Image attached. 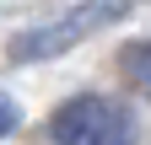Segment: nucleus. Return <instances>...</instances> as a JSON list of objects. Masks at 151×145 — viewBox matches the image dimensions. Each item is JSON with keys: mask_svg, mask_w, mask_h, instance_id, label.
Wrapping results in <instances>:
<instances>
[{"mask_svg": "<svg viewBox=\"0 0 151 145\" xmlns=\"http://www.w3.org/2000/svg\"><path fill=\"white\" fill-rule=\"evenodd\" d=\"M16 124H22V113H16V102H11V97H0V134H11Z\"/></svg>", "mask_w": 151, "mask_h": 145, "instance_id": "20e7f679", "label": "nucleus"}, {"mask_svg": "<svg viewBox=\"0 0 151 145\" xmlns=\"http://www.w3.org/2000/svg\"><path fill=\"white\" fill-rule=\"evenodd\" d=\"M124 11H129V0H86V6H76V11L54 16V22H43V27L22 32V38L11 43V59H16V65H27V59H54V54L76 48L81 38H92V32L113 27Z\"/></svg>", "mask_w": 151, "mask_h": 145, "instance_id": "f257e3e1", "label": "nucleus"}, {"mask_svg": "<svg viewBox=\"0 0 151 145\" xmlns=\"http://www.w3.org/2000/svg\"><path fill=\"white\" fill-rule=\"evenodd\" d=\"M49 134H54V145H129V118L119 102L81 92V97L54 107Z\"/></svg>", "mask_w": 151, "mask_h": 145, "instance_id": "f03ea898", "label": "nucleus"}, {"mask_svg": "<svg viewBox=\"0 0 151 145\" xmlns=\"http://www.w3.org/2000/svg\"><path fill=\"white\" fill-rule=\"evenodd\" d=\"M119 70L140 97H151V43H124L119 48Z\"/></svg>", "mask_w": 151, "mask_h": 145, "instance_id": "7ed1b4c3", "label": "nucleus"}]
</instances>
